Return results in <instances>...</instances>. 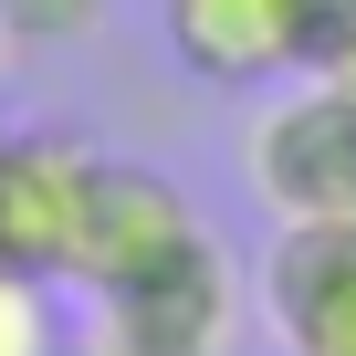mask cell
Returning <instances> with one entry per match:
<instances>
[{
	"label": "cell",
	"mask_w": 356,
	"mask_h": 356,
	"mask_svg": "<svg viewBox=\"0 0 356 356\" xmlns=\"http://www.w3.org/2000/svg\"><path fill=\"white\" fill-rule=\"evenodd\" d=\"M262 220H356V84L346 74H283L273 105L241 136Z\"/></svg>",
	"instance_id": "cell-1"
},
{
	"label": "cell",
	"mask_w": 356,
	"mask_h": 356,
	"mask_svg": "<svg viewBox=\"0 0 356 356\" xmlns=\"http://www.w3.org/2000/svg\"><path fill=\"white\" fill-rule=\"evenodd\" d=\"M95 304H105V356H231L241 346V273L210 231Z\"/></svg>",
	"instance_id": "cell-2"
},
{
	"label": "cell",
	"mask_w": 356,
	"mask_h": 356,
	"mask_svg": "<svg viewBox=\"0 0 356 356\" xmlns=\"http://www.w3.org/2000/svg\"><path fill=\"white\" fill-rule=\"evenodd\" d=\"M189 241H200V210H189V189H178L168 168L95 157V178H84V231H74V283L84 293H115V283L157 273L168 252H189Z\"/></svg>",
	"instance_id": "cell-3"
},
{
	"label": "cell",
	"mask_w": 356,
	"mask_h": 356,
	"mask_svg": "<svg viewBox=\"0 0 356 356\" xmlns=\"http://www.w3.org/2000/svg\"><path fill=\"white\" fill-rule=\"evenodd\" d=\"M84 178H95V147L74 136H0V273L74 283Z\"/></svg>",
	"instance_id": "cell-4"
},
{
	"label": "cell",
	"mask_w": 356,
	"mask_h": 356,
	"mask_svg": "<svg viewBox=\"0 0 356 356\" xmlns=\"http://www.w3.org/2000/svg\"><path fill=\"white\" fill-rule=\"evenodd\" d=\"M262 304L293 356H356V220H283Z\"/></svg>",
	"instance_id": "cell-5"
},
{
	"label": "cell",
	"mask_w": 356,
	"mask_h": 356,
	"mask_svg": "<svg viewBox=\"0 0 356 356\" xmlns=\"http://www.w3.org/2000/svg\"><path fill=\"white\" fill-rule=\"evenodd\" d=\"M157 32H168V63L200 74L220 95H273L293 63V0H157Z\"/></svg>",
	"instance_id": "cell-6"
},
{
	"label": "cell",
	"mask_w": 356,
	"mask_h": 356,
	"mask_svg": "<svg viewBox=\"0 0 356 356\" xmlns=\"http://www.w3.org/2000/svg\"><path fill=\"white\" fill-rule=\"evenodd\" d=\"M293 63L304 74H346L356 63V0H293Z\"/></svg>",
	"instance_id": "cell-7"
},
{
	"label": "cell",
	"mask_w": 356,
	"mask_h": 356,
	"mask_svg": "<svg viewBox=\"0 0 356 356\" xmlns=\"http://www.w3.org/2000/svg\"><path fill=\"white\" fill-rule=\"evenodd\" d=\"M63 325H53V283L32 273H0V356H42Z\"/></svg>",
	"instance_id": "cell-8"
},
{
	"label": "cell",
	"mask_w": 356,
	"mask_h": 356,
	"mask_svg": "<svg viewBox=\"0 0 356 356\" xmlns=\"http://www.w3.org/2000/svg\"><path fill=\"white\" fill-rule=\"evenodd\" d=\"M105 0H0V22H11V42H84Z\"/></svg>",
	"instance_id": "cell-9"
},
{
	"label": "cell",
	"mask_w": 356,
	"mask_h": 356,
	"mask_svg": "<svg viewBox=\"0 0 356 356\" xmlns=\"http://www.w3.org/2000/svg\"><path fill=\"white\" fill-rule=\"evenodd\" d=\"M42 356H105V346H74V335H53V346H42Z\"/></svg>",
	"instance_id": "cell-10"
},
{
	"label": "cell",
	"mask_w": 356,
	"mask_h": 356,
	"mask_svg": "<svg viewBox=\"0 0 356 356\" xmlns=\"http://www.w3.org/2000/svg\"><path fill=\"white\" fill-rule=\"evenodd\" d=\"M11 53H22V42H11V22H0V63H11Z\"/></svg>",
	"instance_id": "cell-11"
},
{
	"label": "cell",
	"mask_w": 356,
	"mask_h": 356,
	"mask_svg": "<svg viewBox=\"0 0 356 356\" xmlns=\"http://www.w3.org/2000/svg\"><path fill=\"white\" fill-rule=\"evenodd\" d=\"M346 84H356V63H346Z\"/></svg>",
	"instance_id": "cell-12"
},
{
	"label": "cell",
	"mask_w": 356,
	"mask_h": 356,
	"mask_svg": "<svg viewBox=\"0 0 356 356\" xmlns=\"http://www.w3.org/2000/svg\"><path fill=\"white\" fill-rule=\"evenodd\" d=\"M0 136H11V126H0Z\"/></svg>",
	"instance_id": "cell-13"
}]
</instances>
